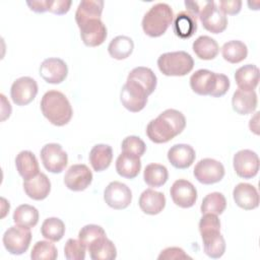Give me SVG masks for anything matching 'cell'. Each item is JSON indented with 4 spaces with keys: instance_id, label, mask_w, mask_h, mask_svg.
I'll list each match as a JSON object with an SVG mask.
<instances>
[{
    "instance_id": "44",
    "label": "cell",
    "mask_w": 260,
    "mask_h": 260,
    "mask_svg": "<svg viewBox=\"0 0 260 260\" xmlns=\"http://www.w3.org/2000/svg\"><path fill=\"white\" fill-rule=\"evenodd\" d=\"M72 2L70 0H47L48 11L62 15L69 11Z\"/></svg>"
},
{
    "instance_id": "33",
    "label": "cell",
    "mask_w": 260,
    "mask_h": 260,
    "mask_svg": "<svg viewBox=\"0 0 260 260\" xmlns=\"http://www.w3.org/2000/svg\"><path fill=\"white\" fill-rule=\"evenodd\" d=\"M134 49V43L131 38L127 36H118L114 38L109 46L108 52L110 56L117 60H123L128 58Z\"/></svg>"
},
{
    "instance_id": "26",
    "label": "cell",
    "mask_w": 260,
    "mask_h": 260,
    "mask_svg": "<svg viewBox=\"0 0 260 260\" xmlns=\"http://www.w3.org/2000/svg\"><path fill=\"white\" fill-rule=\"evenodd\" d=\"M104 8V1L102 0H82L75 12V21L77 25L89 20L101 19Z\"/></svg>"
},
{
    "instance_id": "32",
    "label": "cell",
    "mask_w": 260,
    "mask_h": 260,
    "mask_svg": "<svg viewBox=\"0 0 260 260\" xmlns=\"http://www.w3.org/2000/svg\"><path fill=\"white\" fill-rule=\"evenodd\" d=\"M192 48L196 56L202 60H212L219 52L217 42L208 36H200L197 38Z\"/></svg>"
},
{
    "instance_id": "12",
    "label": "cell",
    "mask_w": 260,
    "mask_h": 260,
    "mask_svg": "<svg viewBox=\"0 0 260 260\" xmlns=\"http://www.w3.org/2000/svg\"><path fill=\"white\" fill-rule=\"evenodd\" d=\"M104 199L114 209H125L131 203L132 192L126 184L114 181L106 187Z\"/></svg>"
},
{
    "instance_id": "30",
    "label": "cell",
    "mask_w": 260,
    "mask_h": 260,
    "mask_svg": "<svg viewBox=\"0 0 260 260\" xmlns=\"http://www.w3.org/2000/svg\"><path fill=\"white\" fill-rule=\"evenodd\" d=\"M87 250L92 260H113L117 257V249L114 243L107 237L91 243Z\"/></svg>"
},
{
    "instance_id": "39",
    "label": "cell",
    "mask_w": 260,
    "mask_h": 260,
    "mask_svg": "<svg viewBox=\"0 0 260 260\" xmlns=\"http://www.w3.org/2000/svg\"><path fill=\"white\" fill-rule=\"evenodd\" d=\"M57 256V248L49 241L37 242L30 253V258L34 260H55Z\"/></svg>"
},
{
    "instance_id": "45",
    "label": "cell",
    "mask_w": 260,
    "mask_h": 260,
    "mask_svg": "<svg viewBox=\"0 0 260 260\" xmlns=\"http://www.w3.org/2000/svg\"><path fill=\"white\" fill-rule=\"evenodd\" d=\"M242 7V1L241 0H221L219 1V9L224 14L235 15L238 14Z\"/></svg>"
},
{
    "instance_id": "1",
    "label": "cell",
    "mask_w": 260,
    "mask_h": 260,
    "mask_svg": "<svg viewBox=\"0 0 260 260\" xmlns=\"http://www.w3.org/2000/svg\"><path fill=\"white\" fill-rule=\"evenodd\" d=\"M185 126V116L178 110L168 109L148 123L146 135L154 143H166L179 135Z\"/></svg>"
},
{
    "instance_id": "25",
    "label": "cell",
    "mask_w": 260,
    "mask_h": 260,
    "mask_svg": "<svg viewBox=\"0 0 260 260\" xmlns=\"http://www.w3.org/2000/svg\"><path fill=\"white\" fill-rule=\"evenodd\" d=\"M141 170V160L139 156L123 152L119 154L116 160L117 173L126 179H134Z\"/></svg>"
},
{
    "instance_id": "38",
    "label": "cell",
    "mask_w": 260,
    "mask_h": 260,
    "mask_svg": "<svg viewBox=\"0 0 260 260\" xmlns=\"http://www.w3.org/2000/svg\"><path fill=\"white\" fill-rule=\"evenodd\" d=\"M41 234L49 241L58 242L65 234V224L58 217H49L42 223Z\"/></svg>"
},
{
    "instance_id": "36",
    "label": "cell",
    "mask_w": 260,
    "mask_h": 260,
    "mask_svg": "<svg viewBox=\"0 0 260 260\" xmlns=\"http://www.w3.org/2000/svg\"><path fill=\"white\" fill-rule=\"evenodd\" d=\"M13 221L24 228H34L39 221V211L31 205L21 204L13 212Z\"/></svg>"
},
{
    "instance_id": "46",
    "label": "cell",
    "mask_w": 260,
    "mask_h": 260,
    "mask_svg": "<svg viewBox=\"0 0 260 260\" xmlns=\"http://www.w3.org/2000/svg\"><path fill=\"white\" fill-rule=\"evenodd\" d=\"M186 9L189 13H191L193 16L197 17L199 16L201 10L206 4V1H185Z\"/></svg>"
},
{
    "instance_id": "9",
    "label": "cell",
    "mask_w": 260,
    "mask_h": 260,
    "mask_svg": "<svg viewBox=\"0 0 260 260\" xmlns=\"http://www.w3.org/2000/svg\"><path fill=\"white\" fill-rule=\"evenodd\" d=\"M41 158L45 169L51 173L59 174L67 166L68 155L58 143H48L41 149Z\"/></svg>"
},
{
    "instance_id": "42",
    "label": "cell",
    "mask_w": 260,
    "mask_h": 260,
    "mask_svg": "<svg viewBox=\"0 0 260 260\" xmlns=\"http://www.w3.org/2000/svg\"><path fill=\"white\" fill-rule=\"evenodd\" d=\"M86 246L78 239H68L64 247V255L68 260H83Z\"/></svg>"
},
{
    "instance_id": "20",
    "label": "cell",
    "mask_w": 260,
    "mask_h": 260,
    "mask_svg": "<svg viewBox=\"0 0 260 260\" xmlns=\"http://www.w3.org/2000/svg\"><path fill=\"white\" fill-rule=\"evenodd\" d=\"M23 190L29 198L43 200L51 191V182L44 173H39L32 178L23 180Z\"/></svg>"
},
{
    "instance_id": "43",
    "label": "cell",
    "mask_w": 260,
    "mask_h": 260,
    "mask_svg": "<svg viewBox=\"0 0 260 260\" xmlns=\"http://www.w3.org/2000/svg\"><path fill=\"white\" fill-rule=\"evenodd\" d=\"M158 260H184L192 259L189 255L185 253L182 248L179 247H169L164 249L157 257Z\"/></svg>"
},
{
    "instance_id": "24",
    "label": "cell",
    "mask_w": 260,
    "mask_h": 260,
    "mask_svg": "<svg viewBox=\"0 0 260 260\" xmlns=\"http://www.w3.org/2000/svg\"><path fill=\"white\" fill-rule=\"evenodd\" d=\"M235 80L240 89L251 91L254 90L259 83V69L254 64H246L235 73Z\"/></svg>"
},
{
    "instance_id": "19",
    "label": "cell",
    "mask_w": 260,
    "mask_h": 260,
    "mask_svg": "<svg viewBox=\"0 0 260 260\" xmlns=\"http://www.w3.org/2000/svg\"><path fill=\"white\" fill-rule=\"evenodd\" d=\"M196 153L189 144H175L168 151V159L171 165L180 170L188 169L195 160Z\"/></svg>"
},
{
    "instance_id": "16",
    "label": "cell",
    "mask_w": 260,
    "mask_h": 260,
    "mask_svg": "<svg viewBox=\"0 0 260 260\" xmlns=\"http://www.w3.org/2000/svg\"><path fill=\"white\" fill-rule=\"evenodd\" d=\"M218 73L212 72L208 69H199L195 71L190 77V86L192 90L199 95L212 96L216 84Z\"/></svg>"
},
{
    "instance_id": "5",
    "label": "cell",
    "mask_w": 260,
    "mask_h": 260,
    "mask_svg": "<svg viewBox=\"0 0 260 260\" xmlns=\"http://www.w3.org/2000/svg\"><path fill=\"white\" fill-rule=\"evenodd\" d=\"M31 233L28 228L21 225H12L5 231L3 235V245L12 255H21L29 247Z\"/></svg>"
},
{
    "instance_id": "4",
    "label": "cell",
    "mask_w": 260,
    "mask_h": 260,
    "mask_svg": "<svg viewBox=\"0 0 260 260\" xmlns=\"http://www.w3.org/2000/svg\"><path fill=\"white\" fill-rule=\"evenodd\" d=\"M157 66L164 75L184 76L193 69L194 60L185 51L168 52L158 57Z\"/></svg>"
},
{
    "instance_id": "22",
    "label": "cell",
    "mask_w": 260,
    "mask_h": 260,
    "mask_svg": "<svg viewBox=\"0 0 260 260\" xmlns=\"http://www.w3.org/2000/svg\"><path fill=\"white\" fill-rule=\"evenodd\" d=\"M140 209L149 215L158 214L166 206V197L164 193L154 191L153 189L144 190L139 197Z\"/></svg>"
},
{
    "instance_id": "15",
    "label": "cell",
    "mask_w": 260,
    "mask_h": 260,
    "mask_svg": "<svg viewBox=\"0 0 260 260\" xmlns=\"http://www.w3.org/2000/svg\"><path fill=\"white\" fill-rule=\"evenodd\" d=\"M78 27L81 40L87 47H98L107 38V27L101 19H89L78 25Z\"/></svg>"
},
{
    "instance_id": "34",
    "label": "cell",
    "mask_w": 260,
    "mask_h": 260,
    "mask_svg": "<svg viewBox=\"0 0 260 260\" xmlns=\"http://www.w3.org/2000/svg\"><path fill=\"white\" fill-rule=\"evenodd\" d=\"M221 54L225 61L232 64H236L246 59L248 55V48L243 42L233 40L223 44L221 48Z\"/></svg>"
},
{
    "instance_id": "2",
    "label": "cell",
    "mask_w": 260,
    "mask_h": 260,
    "mask_svg": "<svg viewBox=\"0 0 260 260\" xmlns=\"http://www.w3.org/2000/svg\"><path fill=\"white\" fill-rule=\"evenodd\" d=\"M44 117L55 126L68 124L73 115L72 107L64 93L58 90L47 91L41 100Z\"/></svg>"
},
{
    "instance_id": "17",
    "label": "cell",
    "mask_w": 260,
    "mask_h": 260,
    "mask_svg": "<svg viewBox=\"0 0 260 260\" xmlns=\"http://www.w3.org/2000/svg\"><path fill=\"white\" fill-rule=\"evenodd\" d=\"M39 70L42 78L52 84L61 83L68 74L67 64L60 58L45 59L41 63Z\"/></svg>"
},
{
    "instance_id": "31",
    "label": "cell",
    "mask_w": 260,
    "mask_h": 260,
    "mask_svg": "<svg viewBox=\"0 0 260 260\" xmlns=\"http://www.w3.org/2000/svg\"><path fill=\"white\" fill-rule=\"evenodd\" d=\"M127 79L133 80L141 85L148 95L154 91L157 83V78L153 71L150 68L143 66L135 67L132 69L128 74Z\"/></svg>"
},
{
    "instance_id": "35",
    "label": "cell",
    "mask_w": 260,
    "mask_h": 260,
    "mask_svg": "<svg viewBox=\"0 0 260 260\" xmlns=\"http://www.w3.org/2000/svg\"><path fill=\"white\" fill-rule=\"evenodd\" d=\"M143 179L149 187H160L169 179L168 169L159 164H149L144 169Z\"/></svg>"
},
{
    "instance_id": "11",
    "label": "cell",
    "mask_w": 260,
    "mask_h": 260,
    "mask_svg": "<svg viewBox=\"0 0 260 260\" xmlns=\"http://www.w3.org/2000/svg\"><path fill=\"white\" fill-rule=\"evenodd\" d=\"M259 157L255 151L242 149L235 153L233 165L236 174L244 179H251L258 174Z\"/></svg>"
},
{
    "instance_id": "8",
    "label": "cell",
    "mask_w": 260,
    "mask_h": 260,
    "mask_svg": "<svg viewBox=\"0 0 260 260\" xmlns=\"http://www.w3.org/2000/svg\"><path fill=\"white\" fill-rule=\"evenodd\" d=\"M195 179L204 185H211L219 182L224 176V168L221 162L213 158H203L194 168Z\"/></svg>"
},
{
    "instance_id": "41",
    "label": "cell",
    "mask_w": 260,
    "mask_h": 260,
    "mask_svg": "<svg viewBox=\"0 0 260 260\" xmlns=\"http://www.w3.org/2000/svg\"><path fill=\"white\" fill-rule=\"evenodd\" d=\"M121 148H122L123 152L133 154V155L140 157L144 154V152L146 150V145L140 137L130 135V136H127L126 138H124V140L122 141V144H121Z\"/></svg>"
},
{
    "instance_id": "7",
    "label": "cell",
    "mask_w": 260,
    "mask_h": 260,
    "mask_svg": "<svg viewBox=\"0 0 260 260\" xmlns=\"http://www.w3.org/2000/svg\"><path fill=\"white\" fill-rule=\"evenodd\" d=\"M198 17L203 27L212 34H220L228 26L225 14L218 8L214 1H206Z\"/></svg>"
},
{
    "instance_id": "47",
    "label": "cell",
    "mask_w": 260,
    "mask_h": 260,
    "mask_svg": "<svg viewBox=\"0 0 260 260\" xmlns=\"http://www.w3.org/2000/svg\"><path fill=\"white\" fill-rule=\"evenodd\" d=\"M27 6L29 7L30 10L38 12V13H43L45 11H48L47 9V0H32V1H26Z\"/></svg>"
},
{
    "instance_id": "18",
    "label": "cell",
    "mask_w": 260,
    "mask_h": 260,
    "mask_svg": "<svg viewBox=\"0 0 260 260\" xmlns=\"http://www.w3.org/2000/svg\"><path fill=\"white\" fill-rule=\"evenodd\" d=\"M233 197L236 204L245 210L255 209L259 205L258 191L249 183L238 184L234 188Z\"/></svg>"
},
{
    "instance_id": "37",
    "label": "cell",
    "mask_w": 260,
    "mask_h": 260,
    "mask_svg": "<svg viewBox=\"0 0 260 260\" xmlns=\"http://www.w3.org/2000/svg\"><path fill=\"white\" fill-rule=\"evenodd\" d=\"M226 207V200L222 193L212 192L207 194L201 203L200 210L202 214L212 213V214H221Z\"/></svg>"
},
{
    "instance_id": "3",
    "label": "cell",
    "mask_w": 260,
    "mask_h": 260,
    "mask_svg": "<svg viewBox=\"0 0 260 260\" xmlns=\"http://www.w3.org/2000/svg\"><path fill=\"white\" fill-rule=\"evenodd\" d=\"M173 20L174 13L171 6L167 3H156L144 14L141 24L147 36L157 38L166 32Z\"/></svg>"
},
{
    "instance_id": "28",
    "label": "cell",
    "mask_w": 260,
    "mask_h": 260,
    "mask_svg": "<svg viewBox=\"0 0 260 260\" xmlns=\"http://www.w3.org/2000/svg\"><path fill=\"white\" fill-rule=\"evenodd\" d=\"M173 29L177 37L181 39L191 38L197 30V20L188 11L179 12L174 19Z\"/></svg>"
},
{
    "instance_id": "10",
    "label": "cell",
    "mask_w": 260,
    "mask_h": 260,
    "mask_svg": "<svg viewBox=\"0 0 260 260\" xmlns=\"http://www.w3.org/2000/svg\"><path fill=\"white\" fill-rule=\"evenodd\" d=\"M38 93V83L29 76H22L13 81L10 96L17 106H25L32 102Z\"/></svg>"
},
{
    "instance_id": "6",
    "label": "cell",
    "mask_w": 260,
    "mask_h": 260,
    "mask_svg": "<svg viewBox=\"0 0 260 260\" xmlns=\"http://www.w3.org/2000/svg\"><path fill=\"white\" fill-rule=\"evenodd\" d=\"M121 103L125 109L137 113L144 109L147 103L148 94L145 89L133 80L127 79L121 89Z\"/></svg>"
},
{
    "instance_id": "21",
    "label": "cell",
    "mask_w": 260,
    "mask_h": 260,
    "mask_svg": "<svg viewBox=\"0 0 260 260\" xmlns=\"http://www.w3.org/2000/svg\"><path fill=\"white\" fill-rule=\"evenodd\" d=\"M200 234L205 254L213 259L220 258L225 251V241L220 234V230H208Z\"/></svg>"
},
{
    "instance_id": "40",
    "label": "cell",
    "mask_w": 260,
    "mask_h": 260,
    "mask_svg": "<svg viewBox=\"0 0 260 260\" xmlns=\"http://www.w3.org/2000/svg\"><path fill=\"white\" fill-rule=\"evenodd\" d=\"M106 236L105 230L98 224H86L78 233V239L86 246V248L93 242L99 239H102Z\"/></svg>"
},
{
    "instance_id": "23",
    "label": "cell",
    "mask_w": 260,
    "mask_h": 260,
    "mask_svg": "<svg viewBox=\"0 0 260 260\" xmlns=\"http://www.w3.org/2000/svg\"><path fill=\"white\" fill-rule=\"evenodd\" d=\"M232 106L234 111L240 115L251 114L257 108V94L254 90L247 91L239 88L233 94Z\"/></svg>"
},
{
    "instance_id": "27",
    "label": "cell",
    "mask_w": 260,
    "mask_h": 260,
    "mask_svg": "<svg viewBox=\"0 0 260 260\" xmlns=\"http://www.w3.org/2000/svg\"><path fill=\"white\" fill-rule=\"evenodd\" d=\"M15 166L18 174L23 178V180L32 178L40 173L38 159L29 150H22L16 155Z\"/></svg>"
},
{
    "instance_id": "13",
    "label": "cell",
    "mask_w": 260,
    "mask_h": 260,
    "mask_svg": "<svg viewBox=\"0 0 260 260\" xmlns=\"http://www.w3.org/2000/svg\"><path fill=\"white\" fill-rule=\"evenodd\" d=\"M92 181V173L86 165L76 164L72 165L64 176L65 186L72 191L85 190Z\"/></svg>"
},
{
    "instance_id": "14",
    "label": "cell",
    "mask_w": 260,
    "mask_h": 260,
    "mask_svg": "<svg viewBox=\"0 0 260 260\" xmlns=\"http://www.w3.org/2000/svg\"><path fill=\"white\" fill-rule=\"evenodd\" d=\"M170 194L173 202L182 208L192 207L197 200L196 188L185 179L175 181L170 189Z\"/></svg>"
},
{
    "instance_id": "29",
    "label": "cell",
    "mask_w": 260,
    "mask_h": 260,
    "mask_svg": "<svg viewBox=\"0 0 260 260\" xmlns=\"http://www.w3.org/2000/svg\"><path fill=\"white\" fill-rule=\"evenodd\" d=\"M89 162L95 172L108 169L113 159V149L108 144H96L89 151Z\"/></svg>"
}]
</instances>
